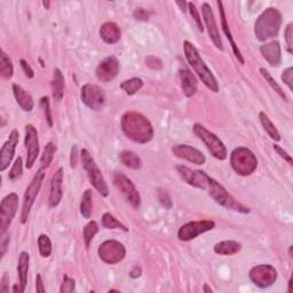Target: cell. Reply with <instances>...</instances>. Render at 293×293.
<instances>
[{
	"instance_id": "obj_1",
	"label": "cell",
	"mask_w": 293,
	"mask_h": 293,
	"mask_svg": "<svg viewBox=\"0 0 293 293\" xmlns=\"http://www.w3.org/2000/svg\"><path fill=\"white\" fill-rule=\"evenodd\" d=\"M123 133L126 138L135 143L145 144L154 138V127L150 120L142 114L136 111H127L122 116L120 120Z\"/></svg>"
},
{
	"instance_id": "obj_2",
	"label": "cell",
	"mask_w": 293,
	"mask_h": 293,
	"mask_svg": "<svg viewBox=\"0 0 293 293\" xmlns=\"http://www.w3.org/2000/svg\"><path fill=\"white\" fill-rule=\"evenodd\" d=\"M184 52L187 61L190 64V67L194 69V71L198 75L202 83L209 89H211L212 92L218 93L219 84L216 82L214 75L212 74L208 65L203 61V59L200 58L199 52L197 50V48L190 42H188V40H186L184 43Z\"/></svg>"
},
{
	"instance_id": "obj_3",
	"label": "cell",
	"mask_w": 293,
	"mask_h": 293,
	"mask_svg": "<svg viewBox=\"0 0 293 293\" xmlns=\"http://www.w3.org/2000/svg\"><path fill=\"white\" fill-rule=\"evenodd\" d=\"M283 17L279 9L275 7L266 8L254 23V34L258 40L266 42L280 33Z\"/></svg>"
},
{
	"instance_id": "obj_4",
	"label": "cell",
	"mask_w": 293,
	"mask_h": 293,
	"mask_svg": "<svg viewBox=\"0 0 293 293\" xmlns=\"http://www.w3.org/2000/svg\"><path fill=\"white\" fill-rule=\"evenodd\" d=\"M230 165L239 175L249 176L257 170L258 159L249 148L239 146L231 151Z\"/></svg>"
},
{
	"instance_id": "obj_5",
	"label": "cell",
	"mask_w": 293,
	"mask_h": 293,
	"mask_svg": "<svg viewBox=\"0 0 293 293\" xmlns=\"http://www.w3.org/2000/svg\"><path fill=\"white\" fill-rule=\"evenodd\" d=\"M206 190H208L211 198H213L216 203L221 206H224V208L243 214L250 213V209L245 208L243 204H241L239 200L235 199L234 197L228 193V190L213 178L211 179Z\"/></svg>"
},
{
	"instance_id": "obj_6",
	"label": "cell",
	"mask_w": 293,
	"mask_h": 293,
	"mask_svg": "<svg viewBox=\"0 0 293 293\" xmlns=\"http://www.w3.org/2000/svg\"><path fill=\"white\" fill-rule=\"evenodd\" d=\"M80 159H82L84 170L88 175L89 182L92 184L94 188L98 190V193L101 196L108 197L109 188L107 181H105L102 172H101V170L99 169V166L97 165V163H95L94 158L92 157V155H90L87 149L82 150V153H80Z\"/></svg>"
},
{
	"instance_id": "obj_7",
	"label": "cell",
	"mask_w": 293,
	"mask_h": 293,
	"mask_svg": "<svg viewBox=\"0 0 293 293\" xmlns=\"http://www.w3.org/2000/svg\"><path fill=\"white\" fill-rule=\"evenodd\" d=\"M193 130L194 133L205 143L206 148L209 149L211 155L213 156L214 158L219 160H225L227 158L228 151H227L226 145L220 140V138H218L214 133H212L211 131L205 129L203 125H200L198 123L194 125Z\"/></svg>"
},
{
	"instance_id": "obj_8",
	"label": "cell",
	"mask_w": 293,
	"mask_h": 293,
	"mask_svg": "<svg viewBox=\"0 0 293 293\" xmlns=\"http://www.w3.org/2000/svg\"><path fill=\"white\" fill-rule=\"evenodd\" d=\"M44 179H45V170L39 169L37 171V173L34 174L31 182L29 184L27 189H25V193L23 196V203H22V212H21V222L23 225L27 224L30 211H31L34 200L37 198L40 188H42Z\"/></svg>"
},
{
	"instance_id": "obj_9",
	"label": "cell",
	"mask_w": 293,
	"mask_h": 293,
	"mask_svg": "<svg viewBox=\"0 0 293 293\" xmlns=\"http://www.w3.org/2000/svg\"><path fill=\"white\" fill-rule=\"evenodd\" d=\"M98 254L100 259L108 265H116L123 261L126 257V249L118 241L109 240L99 246Z\"/></svg>"
},
{
	"instance_id": "obj_10",
	"label": "cell",
	"mask_w": 293,
	"mask_h": 293,
	"mask_svg": "<svg viewBox=\"0 0 293 293\" xmlns=\"http://www.w3.org/2000/svg\"><path fill=\"white\" fill-rule=\"evenodd\" d=\"M114 185L117 188L127 203L132 206L133 209L138 210L141 205V197L138 189L135 188L132 180L123 173H116L114 175Z\"/></svg>"
},
{
	"instance_id": "obj_11",
	"label": "cell",
	"mask_w": 293,
	"mask_h": 293,
	"mask_svg": "<svg viewBox=\"0 0 293 293\" xmlns=\"http://www.w3.org/2000/svg\"><path fill=\"white\" fill-rule=\"evenodd\" d=\"M80 99L86 107L90 110L100 111L105 104L104 90L98 85L85 84L80 89Z\"/></svg>"
},
{
	"instance_id": "obj_12",
	"label": "cell",
	"mask_w": 293,
	"mask_h": 293,
	"mask_svg": "<svg viewBox=\"0 0 293 293\" xmlns=\"http://www.w3.org/2000/svg\"><path fill=\"white\" fill-rule=\"evenodd\" d=\"M215 227V222L212 220H199V221H190L182 225L178 231V239L182 242H189L195 240L196 237L213 230Z\"/></svg>"
},
{
	"instance_id": "obj_13",
	"label": "cell",
	"mask_w": 293,
	"mask_h": 293,
	"mask_svg": "<svg viewBox=\"0 0 293 293\" xmlns=\"http://www.w3.org/2000/svg\"><path fill=\"white\" fill-rule=\"evenodd\" d=\"M19 196L15 193L5 196L0 204V229L2 234L7 232L19 209Z\"/></svg>"
},
{
	"instance_id": "obj_14",
	"label": "cell",
	"mask_w": 293,
	"mask_h": 293,
	"mask_svg": "<svg viewBox=\"0 0 293 293\" xmlns=\"http://www.w3.org/2000/svg\"><path fill=\"white\" fill-rule=\"evenodd\" d=\"M277 270L271 265H259L252 268L249 272L251 282L260 289L271 286L277 280Z\"/></svg>"
},
{
	"instance_id": "obj_15",
	"label": "cell",
	"mask_w": 293,
	"mask_h": 293,
	"mask_svg": "<svg viewBox=\"0 0 293 293\" xmlns=\"http://www.w3.org/2000/svg\"><path fill=\"white\" fill-rule=\"evenodd\" d=\"M175 169L178 171L180 178L182 179L187 185L195 187V188L198 189L206 190L212 179L206 172L200 170H191L185 165H176Z\"/></svg>"
},
{
	"instance_id": "obj_16",
	"label": "cell",
	"mask_w": 293,
	"mask_h": 293,
	"mask_svg": "<svg viewBox=\"0 0 293 293\" xmlns=\"http://www.w3.org/2000/svg\"><path fill=\"white\" fill-rule=\"evenodd\" d=\"M24 144L27 148V169H32L39 156V139L38 132L33 125L25 126Z\"/></svg>"
},
{
	"instance_id": "obj_17",
	"label": "cell",
	"mask_w": 293,
	"mask_h": 293,
	"mask_svg": "<svg viewBox=\"0 0 293 293\" xmlns=\"http://www.w3.org/2000/svg\"><path fill=\"white\" fill-rule=\"evenodd\" d=\"M120 70V63L119 60L110 55V57L105 58L103 61H101L98 65L97 70H95V75L97 78L102 83H110L117 77Z\"/></svg>"
},
{
	"instance_id": "obj_18",
	"label": "cell",
	"mask_w": 293,
	"mask_h": 293,
	"mask_svg": "<svg viewBox=\"0 0 293 293\" xmlns=\"http://www.w3.org/2000/svg\"><path fill=\"white\" fill-rule=\"evenodd\" d=\"M20 134L17 130H13L6 142L4 143L2 150H0V171L4 172L6 171L9 165H11L12 160L14 158L15 150H16V146L19 143Z\"/></svg>"
},
{
	"instance_id": "obj_19",
	"label": "cell",
	"mask_w": 293,
	"mask_h": 293,
	"mask_svg": "<svg viewBox=\"0 0 293 293\" xmlns=\"http://www.w3.org/2000/svg\"><path fill=\"white\" fill-rule=\"evenodd\" d=\"M202 14H203L204 22L206 25V29H208L209 36L212 40V43L214 44V46L216 48L222 52V50H224V45H222V42H221V37H220L218 27H216V21H215L213 11H212V8L208 3H204L203 5H202Z\"/></svg>"
},
{
	"instance_id": "obj_20",
	"label": "cell",
	"mask_w": 293,
	"mask_h": 293,
	"mask_svg": "<svg viewBox=\"0 0 293 293\" xmlns=\"http://www.w3.org/2000/svg\"><path fill=\"white\" fill-rule=\"evenodd\" d=\"M172 154H173L175 157L188 160L189 163L194 165H204L206 161L205 156L202 151L188 144L174 145L173 148H172Z\"/></svg>"
},
{
	"instance_id": "obj_21",
	"label": "cell",
	"mask_w": 293,
	"mask_h": 293,
	"mask_svg": "<svg viewBox=\"0 0 293 293\" xmlns=\"http://www.w3.org/2000/svg\"><path fill=\"white\" fill-rule=\"evenodd\" d=\"M63 197V169L60 168L50 180V193L48 197V206L50 209L57 208L61 203Z\"/></svg>"
},
{
	"instance_id": "obj_22",
	"label": "cell",
	"mask_w": 293,
	"mask_h": 293,
	"mask_svg": "<svg viewBox=\"0 0 293 293\" xmlns=\"http://www.w3.org/2000/svg\"><path fill=\"white\" fill-rule=\"evenodd\" d=\"M260 53L271 67H279L282 63L281 45L277 40L262 45L260 47Z\"/></svg>"
},
{
	"instance_id": "obj_23",
	"label": "cell",
	"mask_w": 293,
	"mask_h": 293,
	"mask_svg": "<svg viewBox=\"0 0 293 293\" xmlns=\"http://www.w3.org/2000/svg\"><path fill=\"white\" fill-rule=\"evenodd\" d=\"M180 82H181V88L184 90V94L187 98L194 97L198 88V83L194 76V74L190 71L188 68H181L179 71Z\"/></svg>"
},
{
	"instance_id": "obj_24",
	"label": "cell",
	"mask_w": 293,
	"mask_h": 293,
	"mask_svg": "<svg viewBox=\"0 0 293 293\" xmlns=\"http://www.w3.org/2000/svg\"><path fill=\"white\" fill-rule=\"evenodd\" d=\"M216 4H218V7H219V13H220V19H221V27H222V30H224V32H225V34H226L227 39H228V42H229V43H230V45H231L232 52H234L236 59L239 60V61L241 62V64H244V63H245V61H244L243 55H242V52L240 50L239 46H237V44L235 43L234 38H232V34H231V31H230V29H229V24H228V22H227V17H226L225 8H224V4H222L221 2H216Z\"/></svg>"
},
{
	"instance_id": "obj_25",
	"label": "cell",
	"mask_w": 293,
	"mask_h": 293,
	"mask_svg": "<svg viewBox=\"0 0 293 293\" xmlns=\"http://www.w3.org/2000/svg\"><path fill=\"white\" fill-rule=\"evenodd\" d=\"M100 37L105 44L115 45L120 40L122 31L115 22H105L100 28Z\"/></svg>"
},
{
	"instance_id": "obj_26",
	"label": "cell",
	"mask_w": 293,
	"mask_h": 293,
	"mask_svg": "<svg viewBox=\"0 0 293 293\" xmlns=\"http://www.w3.org/2000/svg\"><path fill=\"white\" fill-rule=\"evenodd\" d=\"M13 93L15 100H16V102L21 107V109L25 111V113H31L34 107V101L31 94L17 84L13 85Z\"/></svg>"
},
{
	"instance_id": "obj_27",
	"label": "cell",
	"mask_w": 293,
	"mask_h": 293,
	"mask_svg": "<svg viewBox=\"0 0 293 293\" xmlns=\"http://www.w3.org/2000/svg\"><path fill=\"white\" fill-rule=\"evenodd\" d=\"M65 79L62 71L60 69H54L52 79V95L55 102H61L64 95Z\"/></svg>"
},
{
	"instance_id": "obj_28",
	"label": "cell",
	"mask_w": 293,
	"mask_h": 293,
	"mask_svg": "<svg viewBox=\"0 0 293 293\" xmlns=\"http://www.w3.org/2000/svg\"><path fill=\"white\" fill-rule=\"evenodd\" d=\"M29 264H30V255L28 252H21L17 262V274L20 280V286H21L22 293L25 291L28 283V272H29Z\"/></svg>"
},
{
	"instance_id": "obj_29",
	"label": "cell",
	"mask_w": 293,
	"mask_h": 293,
	"mask_svg": "<svg viewBox=\"0 0 293 293\" xmlns=\"http://www.w3.org/2000/svg\"><path fill=\"white\" fill-rule=\"evenodd\" d=\"M242 249L241 243L236 241H222L214 245V252L219 255H234Z\"/></svg>"
},
{
	"instance_id": "obj_30",
	"label": "cell",
	"mask_w": 293,
	"mask_h": 293,
	"mask_svg": "<svg viewBox=\"0 0 293 293\" xmlns=\"http://www.w3.org/2000/svg\"><path fill=\"white\" fill-rule=\"evenodd\" d=\"M119 159L123 163V165L126 166V168L132 169V170H139L141 168V165H142V161H141L139 155L130 150H125L123 151V153H120Z\"/></svg>"
},
{
	"instance_id": "obj_31",
	"label": "cell",
	"mask_w": 293,
	"mask_h": 293,
	"mask_svg": "<svg viewBox=\"0 0 293 293\" xmlns=\"http://www.w3.org/2000/svg\"><path fill=\"white\" fill-rule=\"evenodd\" d=\"M14 67L11 58L5 53V50H0V75L5 80H9L13 77Z\"/></svg>"
},
{
	"instance_id": "obj_32",
	"label": "cell",
	"mask_w": 293,
	"mask_h": 293,
	"mask_svg": "<svg viewBox=\"0 0 293 293\" xmlns=\"http://www.w3.org/2000/svg\"><path fill=\"white\" fill-rule=\"evenodd\" d=\"M259 118H260L262 127L265 129L266 133L269 135V138L274 141H281V134L279 131H277L274 123H272L270 118L268 117V115L264 113V111H261V113L259 114Z\"/></svg>"
},
{
	"instance_id": "obj_33",
	"label": "cell",
	"mask_w": 293,
	"mask_h": 293,
	"mask_svg": "<svg viewBox=\"0 0 293 293\" xmlns=\"http://www.w3.org/2000/svg\"><path fill=\"white\" fill-rule=\"evenodd\" d=\"M93 212V191L90 189L85 190L80 202V214L85 219H89Z\"/></svg>"
},
{
	"instance_id": "obj_34",
	"label": "cell",
	"mask_w": 293,
	"mask_h": 293,
	"mask_svg": "<svg viewBox=\"0 0 293 293\" xmlns=\"http://www.w3.org/2000/svg\"><path fill=\"white\" fill-rule=\"evenodd\" d=\"M143 87V80L138 77L131 78L120 84V88L127 95H134L139 92V90Z\"/></svg>"
},
{
	"instance_id": "obj_35",
	"label": "cell",
	"mask_w": 293,
	"mask_h": 293,
	"mask_svg": "<svg viewBox=\"0 0 293 293\" xmlns=\"http://www.w3.org/2000/svg\"><path fill=\"white\" fill-rule=\"evenodd\" d=\"M57 153V144L54 142H48L44 148V153L40 158V169L46 170L49 168V165L52 164L54 159V155Z\"/></svg>"
},
{
	"instance_id": "obj_36",
	"label": "cell",
	"mask_w": 293,
	"mask_h": 293,
	"mask_svg": "<svg viewBox=\"0 0 293 293\" xmlns=\"http://www.w3.org/2000/svg\"><path fill=\"white\" fill-rule=\"evenodd\" d=\"M98 232H99L98 222L90 220L88 224L84 227L83 239H84V242H85V246L87 247V249L89 247L90 243H92L93 239L95 237V235L98 234Z\"/></svg>"
},
{
	"instance_id": "obj_37",
	"label": "cell",
	"mask_w": 293,
	"mask_h": 293,
	"mask_svg": "<svg viewBox=\"0 0 293 293\" xmlns=\"http://www.w3.org/2000/svg\"><path fill=\"white\" fill-rule=\"evenodd\" d=\"M102 226L107 229H120L125 232L129 231V227H126L110 213H104L102 215Z\"/></svg>"
},
{
	"instance_id": "obj_38",
	"label": "cell",
	"mask_w": 293,
	"mask_h": 293,
	"mask_svg": "<svg viewBox=\"0 0 293 293\" xmlns=\"http://www.w3.org/2000/svg\"><path fill=\"white\" fill-rule=\"evenodd\" d=\"M260 74L262 75V77H264L266 79V82L268 83V85L270 86V87L275 90V92L280 95V97L284 100V101H287V98H286V95L284 93V90L282 89L281 86L277 84L276 80L272 78V76L269 74L268 70H266L265 68H261L260 69Z\"/></svg>"
},
{
	"instance_id": "obj_39",
	"label": "cell",
	"mask_w": 293,
	"mask_h": 293,
	"mask_svg": "<svg viewBox=\"0 0 293 293\" xmlns=\"http://www.w3.org/2000/svg\"><path fill=\"white\" fill-rule=\"evenodd\" d=\"M38 249L39 253L43 258H48L52 254V242L49 237L45 234L39 235L38 237Z\"/></svg>"
},
{
	"instance_id": "obj_40",
	"label": "cell",
	"mask_w": 293,
	"mask_h": 293,
	"mask_svg": "<svg viewBox=\"0 0 293 293\" xmlns=\"http://www.w3.org/2000/svg\"><path fill=\"white\" fill-rule=\"evenodd\" d=\"M23 173V160L21 157H17L14 161L11 171L8 173V179L11 181H16L19 178H21Z\"/></svg>"
},
{
	"instance_id": "obj_41",
	"label": "cell",
	"mask_w": 293,
	"mask_h": 293,
	"mask_svg": "<svg viewBox=\"0 0 293 293\" xmlns=\"http://www.w3.org/2000/svg\"><path fill=\"white\" fill-rule=\"evenodd\" d=\"M188 11L191 15V17L194 19V21L197 25V28H198L199 32H204V25H203V23H202V17L199 15L198 9H197L196 5L194 3H188Z\"/></svg>"
},
{
	"instance_id": "obj_42",
	"label": "cell",
	"mask_w": 293,
	"mask_h": 293,
	"mask_svg": "<svg viewBox=\"0 0 293 293\" xmlns=\"http://www.w3.org/2000/svg\"><path fill=\"white\" fill-rule=\"evenodd\" d=\"M40 107L43 108L45 118H46L48 125L52 127L53 126V116H52V110H50V103H49V98L48 97H43L40 99Z\"/></svg>"
},
{
	"instance_id": "obj_43",
	"label": "cell",
	"mask_w": 293,
	"mask_h": 293,
	"mask_svg": "<svg viewBox=\"0 0 293 293\" xmlns=\"http://www.w3.org/2000/svg\"><path fill=\"white\" fill-rule=\"evenodd\" d=\"M284 39H285V43H286V49L287 52L290 54L293 53V23L290 22L287 24V27L285 29V32H284Z\"/></svg>"
},
{
	"instance_id": "obj_44",
	"label": "cell",
	"mask_w": 293,
	"mask_h": 293,
	"mask_svg": "<svg viewBox=\"0 0 293 293\" xmlns=\"http://www.w3.org/2000/svg\"><path fill=\"white\" fill-rule=\"evenodd\" d=\"M75 286H76L75 280L71 279V277H69L68 275H64L60 292L61 293H71L75 290Z\"/></svg>"
},
{
	"instance_id": "obj_45",
	"label": "cell",
	"mask_w": 293,
	"mask_h": 293,
	"mask_svg": "<svg viewBox=\"0 0 293 293\" xmlns=\"http://www.w3.org/2000/svg\"><path fill=\"white\" fill-rule=\"evenodd\" d=\"M158 200L161 206H164L165 209H171L173 206V203H172V199L169 195V193L164 189H159L158 190Z\"/></svg>"
},
{
	"instance_id": "obj_46",
	"label": "cell",
	"mask_w": 293,
	"mask_h": 293,
	"mask_svg": "<svg viewBox=\"0 0 293 293\" xmlns=\"http://www.w3.org/2000/svg\"><path fill=\"white\" fill-rule=\"evenodd\" d=\"M282 80H283V83H284L287 86V87H289L290 90L293 89V85H292V82H293V68L292 67L286 68L284 71H283Z\"/></svg>"
},
{
	"instance_id": "obj_47",
	"label": "cell",
	"mask_w": 293,
	"mask_h": 293,
	"mask_svg": "<svg viewBox=\"0 0 293 293\" xmlns=\"http://www.w3.org/2000/svg\"><path fill=\"white\" fill-rule=\"evenodd\" d=\"M133 16L136 21H148L150 17V12L146 11L144 8H136L133 12Z\"/></svg>"
},
{
	"instance_id": "obj_48",
	"label": "cell",
	"mask_w": 293,
	"mask_h": 293,
	"mask_svg": "<svg viewBox=\"0 0 293 293\" xmlns=\"http://www.w3.org/2000/svg\"><path fill=\"white\" fill-rule=\"evenodd\" d=\"M9 241H11V239H9V235L7 232L2 234V239H0V255H2V258H4L5 253H6L9 246Z\"/></svg>"
},
{
	"instance_id": "obj_49",
	"label": "cell",
	"mask_w": 293,
	"mask_h": 293,
	"mask_svg": "<svg viewBox=\"0 0 293 293\" xmlns=\"http://www.w3.org/2000/svg\"><path fill=\"white\" fill-rule=\"evenodd\" d=\"M20 64H21V68L23 70L25 77L29 78V79H32L34 77V71L32 70V68L30 67V64L23 59L21 60V61H20Z\"/></svg>"
},
{
	"instance_id": "obj_50",
	"label": "cell",
	"mask_w": 293,
	"mask_h": 293,
	"mask_svg": "<svg viewBox=\"0 0 293 293\" xmlns=\"http://www.w3.org/2000/svg\"><path fill=\"white\" fill-rule=\"evenodd\" d=\"M78 164V148L77 145H72L71 151H70V166L71 169H76L77 168Z\"/></svg>"
},
{
	"instance_id": "obj_51",
	"label": "cell",
	"mask_w": 293,
	"mask_h": 293,
	"mask_svg": "<svg viewBox=\"0 0 293 293\" xmlns=\"http://www.w3.org/2000/svg\"><path fill=\"white\" fill-rule=\"evenodd\" d=\"M272 146H274V150L276 151L277 154H279V155L281 156V157H282L283 159H284L285 161H287V163H289L290 165H292V157H291V156H290L289 154L286 153V151H285L284 149L282 148L281 145H279V144H274Z\"/></svg>"
},
{
	"instance_id": "obj_52",
	"label": "cell",
	"mask_w": 293,
	"mask_h": 293,
	"mask_svg": "<svg viewBox=\"0 0 293 293\" xmlns=\"http://www.w3.org/2000/svg\"><path fill=\"white\" fill-rule=\"evenodd\" d=\"M36 291L39 293H45L46 292V289L44 286V282H43V277L40 274H37L36 277Z\"/></svg>"
},
{
	"instance_id": "obj_53",
	"label": "cell",
	"mask_w": 293,
	"mask_h": 293,
	"mask_svg": "<svg viewBox=\"0 0 293 293\" xmlns=\"http://www.w3.org/2000/svg\"><path fill=\"white\" fill-rule=\"evenodd\" d=\"M142 274V269L139 266H134L133 269L130 271V277L131 279H139V277Z\"/></svg>"
},
{
	"instance_id": "obj_54",
	"label": "cell",
	"mask_w": 293,
	"mask_h": 293,
	"mask_svg": "<svg viewBox=\"0 0 293 293\" xmlns=\"http://www.w3.org/2000/svg\"><path fill=\"white\" fill-rule=\"evenodd\" d=\"M176 5L181 8V11L182 12H187L188 11V3L186 2H176Z\"/></svg>"
},
{
	"instance_id": "obj_55",
	"label": "cell",
	"mask_w": 293,
	"mask_h": 293,
	"mask_svg": "<svg viewBox=\"0 0 293 293\" xmlns=\"http://www.w3.org/2000/svg\"><path fill=\"white\" fill-rule=\"evenodd\" d=\"M203 292H205V293H212V292H213V290H212L211 287H209L208 284H204V286H203Z\"/></svg>"
},
{
	"instance_id": "obj_56",
	"label": "cell",
	"mask_w": 293,
	"mask_h": 293,
	"mask_svg": "<svg viewBox=\"0 0 293 293\" xmlns=\"http://www.w3.org/2000/svg\"><path fill=\"white\" fill-rule=\"evenodd\" d=\"M292 291V277H290V280H289V290H287V292L291 293Z\"/></svg>"
},
{
	"instance_id": "obj_57",
	"label": "cell",
	"mask_w": 293,
	"mask_h": 293,
	"mask_svg": "<svg viewBox=\"0 0 293 293\" xmlns=\"http://www.w3.org/2000/svg\"><path fill=\"white\" fill-rule=\"evenodd\" d=\"M292 250H293V246L291 245V246L289 247V254H290V257H291V258H293V254H292Z\"/></svg>"
},
{
	"instance_id": "obj_58",
	"label": "cell",
	"mask_w": 293,
	"mask_h": 293,
	"mask_svg": "<svg viewBox=\"0 0 293 293\" xmlns=\"http://www.w3.org/2000/svg\"><path fill=\"white\" fill-rule=\"evenodd\" d=\"M43 5H44V6L46 7V8H49V3H48V2H44Z\"/></svg>"
}]
</instances>
